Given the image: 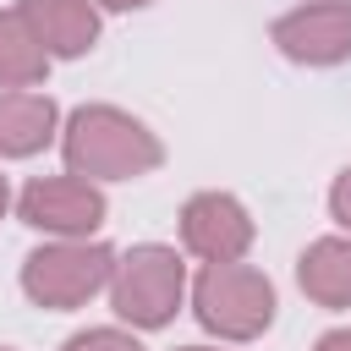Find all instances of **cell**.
Wrapping results in <instances>:
<instances>
[{
	"label": "cell",
	"mask_w": 351,
	"mask_h": 351,
	"mask_svg": "<svg viewBox=\"0 0 351 351\" xmlns=\"http://www.w3.org/2000/svg\"><path fill=\"white\" fill-rule=\"evenodd\" d=\"M165 154L159 143L121 110H77L71 126H66V165L71 176H99V181H126V176H143L154 170Z\"/></svg>",
	"instance_id": "1"
},
{
	"label": "cell",
	"mask_w": 351,
	"mask_h": 351,
	"mask_svg": "<svg viewBox=\"0 0 351 351\" xmlns=\"http://www.w3.org/2000/svg\"><path fill=\"white\" fill-rule=\"evenodd\" d=\"M192 302H197V318H203L208 329L230 335V340H252V335H263L269 318H274V285H269L258 269L236 263V258H230V263H208V269L197 274Z\"/></svg>",
	"instance_id": "2"
},
{
	"label": "cell",
	"mask_w": 351,
	"mask_h": 351,
	"mask_svg": "<svg viewBox=\"0 0 351 351\" xmlns=\"http://www.w3.org/2000/svg\"><path fill=\"white\" fill-rule=\"evenodd\" d=\"M115 274V252L110 247H88V241H55V247H38L27 263H22V291L49 307V313H66V307H82L99 285H110Z\"/></svg>",
	"instance_id": "3"
},
{
	"label": "cell",
	"mask_w": 351,
	"mask_h": 351,
	"mask_svg": "<svg viewBox=\"0 0 351 351\" xmlns=\"http://www.w3.org/2000/svg\"><path fill=\"white\" fill-rule=\"evenodd\" d=\"M181 285H186V269L170 247H137L126 263H115L110 274V302L121 318L143 324V329H159L176 302H181Z\"/></svg>",
	"instance_id": "4"
},
{
	"label": "cell",
	"mask_w": 351,
	"mask_h": 351,
	"mask_svg": "<svg viewBox=\"0 0 351 351\" xmlns=\"http://www.w3.org/2000/svg\"><path fill=\"white\" fill-rule=\"evenodd\" d=\"M274 44L291 60H307V66L346 60L351 55V0H318V5H302V11L280 16Z\"/></svg>",
	"instance_id": "5"
},
{
	"label": "cell",
	"mask_w": 351,
	"mask_h": 351,
	"mask_svg": "<svg viewBox=\"0 0 351 351\" xmlns=\"http://www.w3.org/2000/svg\"><path fill=\"white\" fill-rule=\"evenodd\" d=\"M22 219L55 236H88L104 219V197L88 186V176H49L22 192Z\"/></svg>",
	"instance_id": "6"
},
{
	"label": "cell",
	"mask_w": 351,
	"mask_h": 351,
	"mask_svg": "<svg viewBox=\"0 0 351 351\" xmlns=\"http://www.w3.org/2000/svg\"><path fill=\"white\" fill-rule=\"evenodd\" d=\"M181 236H186V247H192L197 258H208V263H230V258L247 252V241H252V219H247V208H241L236 197H225V192H203V197L186 203V214H181Z\"/></svg>",
	"instance_id": "7"
},
{
	"label": "cell",
	"mask_w": 351,
	"mask_h": 351,
	"mask_svg": "<svg viewBox=\"0 0 351 351\" xmlns=\"http://www.w3.org/2000/svg\"><path fill=\"white\" fill-rule=\"evenodd\" d=\"M16 11L27 16L33 38H38L49 55H82V49H93V38H99V16H93L88 0H22Z\"/></svg>",
	"instance_id": "8"
},
{
	"label": "cell",
	"mask_w": 351,
	"mask_h": 351,
	"mask_svg": "<svg viewBox=\"0 0 351 351\" xmlns=\"http://www.w3.org/2000/svg\"><path fill=\"white\" fill-rule=\"evenodd\" d=\"M55 132V104L44 93L27 88H5L0 93V154H38Z\"/></svg>",
	"instance_id": "9"
},
{
	"label": "cell",
	"mask_w": 351,
	"mask_h": 351,
	"mask_svg": "<svg viewBox=\"0 0 351 351\" xmlns=\"http://www.w3.org/2000/svg\"><path fill=\"white\" fill-rule=\"evenodd\" d=\"M302 291L324 307H351V241H318L302 252Z\"/></svg>",
	"instance_id": "10"
},
{
	"label": "cell",
	"mask_w": 351,
	"mask_h": 351,
	"mask_svg": "<svg viewBox=\"0 0 351 351\" xmlns=\"http://www.w3.org/2000/svg\"><path fill=\"white\" fill-rule=\"evenodd\" d=\"M49 71V49L33 38L22 11H0V88H33Z\"/></svg>",
	"instance_id": "11"
},
{
	"label": "cell",
	"mask_w": 351,
	"mask_h": 351,
	"mask_svg": "<svg viewBox=\"0 0 351 351\" xmlns=\"http://www.w3.org/2000/svg\"><path fill=\"white\" fill-rule=\"evenodd\" d=\"M66 351H143V346L132 335H121V329H88V335L66 340Z\"/></svg>",
	"instance_id": "12"
},
{
	"label": "cell",
	"mask_w": 351,
	"mask_h": 351,
	"mask_svg": "<svg viewBox=\"0 0 351 351\" xmlns=\"http://www.w3.org/2000/svg\"><path fill=\"white\" fill-rule=\"evenodd\" d=\"M329 208H335V219H340V225H351V170L335 181V192H329Z\"/></svg>",
	"instance_id": "13"
},
{
	"label": "cell",
	"mask_w": 351,
	"mask_h": 351,
	"mask_svg": "<svg viewBox=\"0 0 351 351\" xmlns=\"http://www.w3.org/2000/svg\"><path fill=\"white\" fill-rule=\"evenodd\" d=\"M318 351H351V329H335V335H324V340H318Z\"/></svg>",
	"instance_id": "14"
},
{
	"label": "cell",
	"mask_w": 351,
	"mask_h": 351,
	"mask_svg": "<svg viewBox=\"0 0 351 351\" xmlns=\"http://www.w3.org/2000/svg\"><path fill=\"white\" fill-rule=\"evenodd\" d=\"M104 5H115V11H132V5H148V0H104Z\"/></svg>",
	"instance_id": "15"
},
{
	"label": "cell",
	"mask_w": 351,
	"mask_h": 351,
	"mask_svg": "<svg viewBox=\"0 0 351 351\" xmlns=\"http://www.w3.org/2000/svg\"><path fill=\"white\" fill-rule=\"evenodd\" d=\"M0 214H5V176H0Z\"/></svg>",
	"instance_id": "16"
},
{
	"label": "cell",
	"mask_w": 351,
	"mask_h": 351,
	"mask_svg": "<svg viewBox=\"0 0 351 351\" xmlns=\"http://www.w3.org/2000/svg\"><path fill=\"white\" fill-rule=\"evenodd\" d=\"M186 351H203V346H186Z\"/></svg>",
	"instance_id": "17"
}]
</instances>
